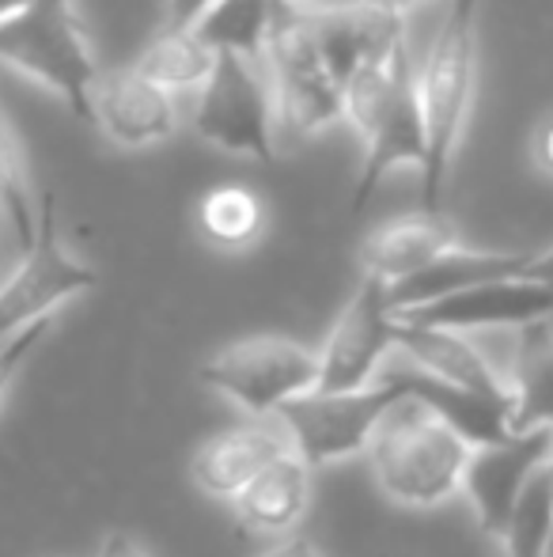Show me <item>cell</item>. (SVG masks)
I'll list each match as a JSON object with an SVG mask.
<instances>
[{
    "instance_id": "14",
    "label": "cell",
    "mask_w": 553,
    "mask_h": 557,
    "mask_svg": "<svg viewBox=\"0 0 553 557\" xmlns=\"http://www.w3.org/2000/svg\"><path fill=\"white\" fill-rule=\"evenodd\" d=\"M288 451H296V447L288 429L280 425V418H251L247 425L224 429V433L209 436L193 451L190 478L209 497L236 500L269 462H277Z\"/></svg>"
},
{
    "instance_id": "11",
    "label": "cell",
    "mask_w": 553,
    "mask_h": 557,
    "mask_svg": "<svg viewBox=\"0 0 553 557\" xmlns=\"http://www.w3.org/2000/svg\"><path fill=\"white\" fill-rule=\"evenodd\" d=\"M553 315V285L531 277H504L486 281L478 288H466L448 300L425 304V308L394 315L406 326H432V331H493V326H535L550 323Z\"/></svg>"
},
{
    "instance_id": "31",
    "label": "cell",
    "mask_w": 553,
    "mask_h": 557,
    "mask_svg": "<svg viewBox=\"0 0 553 557\" xmlns=\"http://www.w3.org/2000/svg\"><path fill=\"white\" fill-rule=\"evenodd\" d=\"M535 160H539L542 171L553 175V117L539 129V137H535Z\"/></svg>"
},
{
    "instance_id": "15",
    "label": "cell",
    "mask_w": 553,
    "mask_h": 557,
    "mask_svg": "<svg viewBox=\"0 0 553 557\" xmlns=\"http://www.w3.org/2000/svg\"><path fill=\"white\" fill-rule=\"evenodd\" d=\"M311 15H315L318 50H323L341 91L361 69L376 65L406 46V15L387 12L376 0H341L338 8Z\"/></svg>"
},
{
    "instance_id": "24",
    "label": "cell",
    "mask_w": 553,
    "mask_h": 557,
    "mask_svg": "<svg viewBox=\"0 0 553 557\" xmlns=\"http://www.w3.org/2000/svg\"><path fill=\"white\" fill-rule=\"evenodd\" d=\"M198 227L213 247L221 250H247L266 227V206L247 186H216L201 198Z\"/></svg>"
},
{
    "instance_id": "17",
    "label": "cell",
    "mask_w": 553,
    "mask_h": 557,
    "mask_svg": "<svg viewBox=\"0 0 553 557\" xmlns=\"http://www.w3.org/2000/svg\"><path fill=\"white\" fill-rule=\"evenodd\" d=\"M399 352L410 364H417L420 372L436 375V380L451 383V387L493 398V403H512L508 375L497 372L486 352L466 334L399 323Z\"/></svg>"
},
{
    "instance_id": "37",
    "label": "cell",
    "mask_w": 553,
    "mask_h": 557,
    "mask_svg": "<svg viewBox=\"0 0 553 557\" xmlns=\"http://www.w3.org/2000/svg\"><path fill=\"white\" fill-rule=\"evenodd\" d=\"M387 557H406V554H387Z\"/></svg>"
},
{
    "instance_id": "33",
    "label": "cell",
    "mask_w": 553,
    "mask_h": 557,
    "mask_svg": "<svg viewBox=\"0 0 553 557\" xmlns=\"http://www.w3.org/2000/svg\"><path fill=\"white\" fill-rule=\"evenodd\" d=\"M27 4H30V0H0V23H8L12 15H20Z\"/></svg>"
},
{
    "instance_id": "32",
    "label": "cell",
    "mask_w": 553,
    "mask_h": 557,
    "mask_svg": "<svg viewBox=\"0 0 553 557\" xmlns=\"http://www.w3.org/2000/svg\"><path fill=\"white\" fill-rule=\"evenodd\" d=\"M524 277L546 281V285H553V247H550V250H542V255H531V262H527Z\"/></svg>"
},
{
    "instance_id": "20",
    "label": "cell",
    "mask_w": 553,
    "mask_h": 557,
    "mask_svg": "<svg viewBox=\"0 0 553 557\" xmlns=\"http://www.w3.org/2000/svg\"><path fill=\"white\" fill-rule=\"evenodd\" d=\"M384 375L399 383V387L406 391V398H417L428 410L440 413L448 425H455L470 447H486V444L508 441L512 436V425H508L512 403H493V398L458 391V387H451V383L436 380V375L420 372L410 360H406V368H391V372H384Z\"/></svg>"
},
{
    "instance_id": "12",
    "label": "cell",
    "mask_w": 553,
    "mask_h": 557,
    "mask_svg": "<svg viewBox=\"0 0 553 557\" xmlns=\"http://www.w3.org/2000/svg\"><path fill=\"white\" fill-rule=\"evenodd\" d=\"M553 459V429L535 433H512L508 441L474 447L463 474V493L478 516L481 531L493 539L504 535L508 516L516 508L524 485L542 462Z\"/></svg>"
},
{
    "instance_id": "21",
    "label": "cell",
    "mask_w": 553,
    "mask_h": 557,
    "mask_svg": "<svg viewBox=\"0 0 553 557\" xmlns=\"http://www.w3.org/2000/svg\"><path fill=\"white\" fill-rule=\"evenodd\" d=\"M512 433L553 429V326L535 323L519 331L512 360Z\"/></svg>"
},
{
    "instance_id": "5",
    "label": "cell",
    "mask_w": 553,
    "mask_h": 557,
    "mask_svg": "<svg viewBox=\"0 0 553 557\" xmlns=\"http://www.w3.org/2000/svg\"><path fill=\"white\" fill-rule=\"evenodd\" d=\"M269 88H274L277 122L296 137H315L345 117V91L334 81L315 38V15L296 0H277L269 23L266 53Z\"/></svg>"
},
{
    "instance_id": "16",
    "label": "cell",
    "mask_w": 553,
    "mask_h": 557,
    "mask_svg": "<svg viewBox=\"0 0 553 557\" xmlns=\"http://www.w3.org/2000/svg\"><path fill=\"white\" fill-rule=\"evenodd\" d=\"M458 247L455 224L443 213H410L399 221L376 227V232L364 239L361 247V265L364 277L384 281L387 288L399 285V281L414 277L425 265H432L440 255Z\"/></svg>"
},
{
    "instance_id": "9",
    "label": "cell",
    "mask_w": 553,
    "mask_h": 557,
    "mask_svg": "<svg viewBox=\"0 0 553 557\" xmlns=\"http://www.w3.org/2000/svg\"><path fill=\"white\" fill-rule=\"evenodd\" d=\"M99 285V273L88 262L68 255V247L58 235V201L53 194H42L38 201V239L23 255L20 270L0 288V342L27 326L53 319L58 308L68 300L91 293Z\"/></svg>"
},
{
    "instance_id": "1",
    "label": "cell",
    "mask_w": 553,
    "mask_h": 557,
    "mask_svg": "<svg viewBox=\"0 0 553 557\" xmlns=\"http://www.w3.org/2000/svg\"><path fill=\"white\" fill-rule=\"evenodd\" d=\"M345 122H353L364 140L361 178L353 190V213H364L391 171L425 168V117L410 46L361 69L345 84Z\"/></svg>"
},
{
    "instance_id": "2",
    "label": "cell",
    "mask_w": 553,
    "mask_h": 557,
    "mask_svg": "<svg viewBox=\"0 0 553 557\" xmlns=\"http://www.w3.org/2000/svg\"><path fill=\"white\" fill-rule=\"evenodd\" d=\"M478 4L481 0H451L443 23L428 46L425 69L417 73L420 117H425V168H420V209L440 213L443 186L451 175L458 137L474 99L478 76Z\"/></svg>"
},
{
    "instance_id": "10",
    "label": "cell",
    "mask_w": 553,
    "mask_h": 557,
    "mask_svg": "<svg viewBox=\"0 0 553 557\" xmlns=\"http://www.w3.org/2000/svg\"><path fill=\"white\" fill-rule=\"evenodd\" d=\"M399 349V319L387 300V285L361 277L353 296L341 308L330 337L318 349V391L345 395L379 383L387 357Z\"/></svg>"
},
{
    "instance_id": "30",
    "label": "cell",
    "mask_w": 553,
    "mask_h": 557,
    "mask_svg": "<svg viewBox=\"0 0 553 557\" xmlns=\"http://www.w3.org/2000/svg\"><path fill=\"white\" fill-rule=\"evenodd\" d=\"M99 557H152V554H148L134 535H126V531H111V535L103 539V546H99Z\"/></svg>"
},
{
    "instance_id": "26",
    "label": "cell",
    "mask_w": 553,
    "mask_h": 557,
    "mask_svg": "<svg viewBox=\"0 0 553 557\" xmlns=\"http://www.w3.org/2000/svg\"><path fill=\"white\" fill-rule=\"evenodd\" d=\"M550 535H553V459L542 462L531 474V482L524 485L501 543L508 557H542Z\"/></svg>"
},
{
    "instance_id": "6",
    "label": "cell",
    "mask_w": 553,
    "mask_h": 557,
    "mask_svg": "<svg viewBox=\"0 0 553 557\" xmlns=\"http://www.w3.org/2000/svg\"><path fill=\"white\" fill-rule=\"evenodd\" d=\"M201 383L251 418H277L288 403L318 391V349L280 334H251L216 349Z\"/></svg>"
},
{
    "instance_id": "28",
    "label": "cell",
    "mask_w": 553,
    "mask_h": 557,
    "mask_svg": "<svg viewBox=\"0 0 553 557\" xmlns=\"http://www.w3.org/2000/svg\"><path fill=\"white\" fill-rule=\"evenodd\" d=\"M163 4H167V27L193 30L209 15V8H213L216 0H163Z\"/></svg>"
},
{
    "instance_id": "22",
    "label": "cell",
    "mask_w": 553,
    "mask_h": 557,
    "mask_svg": "<svg viewBox=\"0 0 553 557\" xmlns=\"http://www.w3.org/2000/svg\"><path fill=\"white\" fill-rule=\"evenodd\" d=\"M216 58L205 46V38L198 30H175L163 27L152 42L140 50V58L134 61L137 73H144L152 84H160L163 91H201L209 84L216 69Z\"/></svg>"
},
{
    "instance_id": "29",
    "label": "cell",
    "mask_w": 553,
    "mask_h": 557,
    "mask_svg": "<svg viewBox=\"0 0 553 557\" xmlns=\"http://www.w3.org/2000/svg\"><path fill=\"white\" fill-rule=\"evenodd\" d=\"M259 557H323V550H318L307 535H285V539H277L269 550H262Z\"/></svg>"
},
{
    "instance_id": "18",
    "label": "cell",
    "mask_w": 553,
    "mask_h": 557,
    "mask_svg": "<svg viewBox=\"0 0 553 557\" xmlns=\"http://www.w3.org/2000/svg\"><path fill=\"white\" fill-rule=\"evenodd\" d=\"M527 262H531V255L455 247L436 258L432 265H425L420 273H414V277L387 288V300H391L394 315H402V311H414V308H425V304L466 293V288H478V285H486V281L524 277Z\"/></svg>"
},
{
    "instance_id": "4",
    "label": "cell",
    "mask_w": 553,
    "mask_h": 557,
    "mask_svg": "<svg viewBox=\"0 0 553 557\" xmlns=\"http://www.w3.org/2000/svg\"><path fill=\"white\" fill-rule=\"evenodd\" d=\"M0 65L42 84L80 122H91V88L103 69L96 65L73 0H30L20 15L0 23Z\"/></svg>"
},
{
    "instance_id": "35",
    "label": "cell",
    "mask_w": 553,
    "mask_h": 557,
    "mask_svg": "<svg viewBox=\"0 0 553 557\" xmlns=\"http://www.w3.org/2000/svg\"><path fill=\"white\" fill-rule=\"evenodd\" d=\"M300 8H307V12H326V8H338L341 0H296Z\"/></svg>"
},
{
    "instance_id": "8",
    "label": "cell",
    "mask_w": 553,
    "mask_h": 557,
    "mask_svg": "<svg viewBox=\"0 0 553 557\" xmlns=\"http://www.w3.org/2000/svg\"><path fill=\"white\" fill-rule=\"evenodd\" d=\"M193 129L201 140L243 160H274L277 103L262 61L221 53L209 84L193 103Z\"/></svg>"
},
{
    "instance_id": "34",
    "label": "cell",
    "mask_w": 553,
    "mask_h": 557,
    "mask_svg": "<svg viewBox=\"0 0 553 557\" xmlns=\"http://www.w3.org/2000/svg\"><path fill=\"white\" fill-rule=\"evenodd\" d=\"M379 8H387V12H394V15H406L410 8H417L420 0H376Z\"/></svg>"
},
{
    "instance_id": "13",
    "label": "cell",
    "mask_w": 553,
    "mask_h": 557,
    "mask_svg": "<svg viewBox=\"0 0 553 557\" xmlns=\"http://www.w3.org/2000/svg\"><path fill=\"white\" fill-rule=\"evenodd\" d=\"M91 122L122 148L163 145L178 129L175 96L152 84L137 65L103 69L91 88Z\"/></svg>"
},
{
    "instance_id": "19",
    "label": "cell",
    "mask_w": 553,
    "mask_h": 557,
    "mask_svg": "<svg viewBox=\"0 0 553 557\" xmlns=\"http://www.w3.org/2000/svg\"><path fill=\"white\" fill-rule=\"evenodd\" d=\"M231 505H236L239 523L254 535H296V523L307 516L311 505V467L296 451L280 455Z\"/></svg>"
},
{
    "instance_id": "36",
    "label": "cell",
    "mask_w": 553,
    "mask_h": 557,
    "mask_svg": "<svg viewBox=\"0 0 553 557\" xmlns=\"http://www.w3.org/2000/svg\"><path fill=\"white\" fill-rule=\"evenodd\" d=\"M542 557H553V535H550V543H546V550H542Z\"/></svg>"
},
{
    "instance_id": "3",
    "label": "cell",
    "mask_w": 553,
    "mask_h": 557,
    "mask_svg": "<svg viewBox=\"0 0 553 557\" xmlns=\"http://www.w3.org/2000/svg\"><path fill=\"white\" fill-rule=\"evenodd\" d=\"M474 447L455 425L417 398H402L372 436V478L387 500L402 508H436L463 493V474Z\"/></svg>"
},
{
    "instance_id": "23",
    "label": "cell",
    "mask_w": 553,
    "mask_h": 557,
    "mask_svg": "<svg viewBox=\"0 0 553 557\" xmlns=\"http://www.w3.org/2000/svg\"><path fill=\"white\" fill-rule=\"evenodd\" d=\"M277 0H216L209 15L198 23V35L213 53H231V58L262 61L274 23Z\"/></svg>"
},
{
    "instance_id": "25",
    "label": "cell",
    "mask_w": 553,
    "mask_h": 557,
    "mask_svg": "<svg viewBox=\"0 0 553 557\" xmlns=\"http://www.w3.org/2000/svg\"><path fill=\"white\" fill-rule=\"evenodd\" d=\"M0 209L12 224L15 243L27 255L38 239V206L35 190H30L27 152H23V140L15 133L12 117L4 114V107H0Z\"/></svg>"
},
{
    "instance_id": "27",
    "label": "cell",
    "mask_w": 553,
    "mask_h": 557,
    "mask_svg": "<svg viewBox=\"0 0 553 557\" xmlns=\"http://www.w3.org/2000/svg\"><path fill=\"white\" fill-rule=\"evenodd\" d=\"M50 331H53V319H42V323L27 326V331H20V334H12V337L0 342V406H4L15 375L23 372V364L30 360V352L50 337Z\"/></svg>"
},
{
    "instance_id": "7",
    "label": "cell",
    "mask_w": 553,
    "mask_h": 557,
    "mask_svg": "<svg viewBox=\"0 0 553 557\" xmlns=\"http://www.w3.org/2000/svg\"><path fill=\"white\" fill-rule=\"evenodd\" d=\"M402 398H406V391L387 375H379V383L364 391H345V395L311 391V395L288 403L277 418L292 436L296 455L315 470L368 451L372 436L379 433L384 418Z\"/></svg>"
}]
</instances>
